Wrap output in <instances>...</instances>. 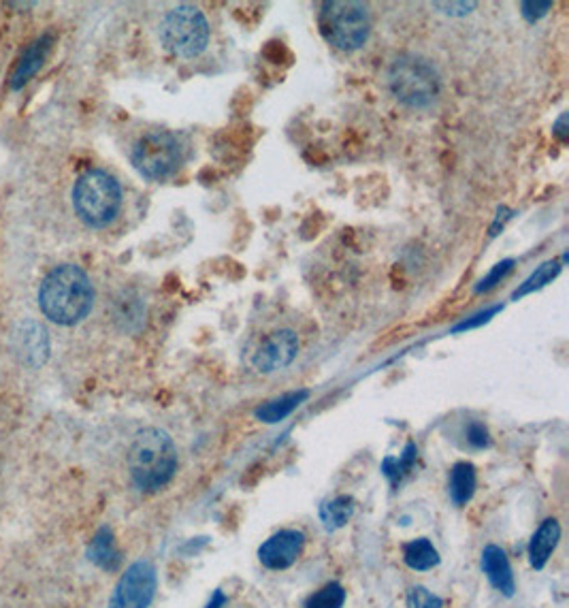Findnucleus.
Wrapping results in <instances>:
<instances>
[{
  "label": "nucleus",
  "instance_id": "obj_15",
  "mask_svg": "<svg viewBox=\"0 0 569 608\" xmlns=\"http://www.w3.org/2000/svg\"><path fill=\"white\" fill-rule=\"evenodd\" d=\"M88 557L90 562L96 564L103 570H118L120 564H122V555L116 547V538H113L109 527H103V530H99V534L94 536L90 549H88Z\"/></svg>",
  "mask_w": 569,
  "mask_h": 608
},
{
  "label": "nucleus",
  "instance_id": "obj_18",
  "mask_svg": "<svg viewBox=\"0 0 569 608\" xmlns=\"http://www.w3.org/2000/svg\"><path fill=\"white\" fill-rule=\"evenodd\" d=\"M476 491V468L471 463H457L450 472V498L457 506L467 504Z\"/></svg>",
  "mask_w": 569,
  "mask_h": 608
},
{
  "label": "nucleus",
  "instance_id": "obj_6",
  "mask_svg": "<svg viewBox=\"0 0 569 608\" xmlns=\"http://www.w3.org/2000/svg\"><path fill=\"white\" fill-rule=\"evenodd\" d=\"M160 41L165 50L180 58H197L209 43V24L194 5H177L160 22Z\"/></svg>",
  "mask_w": 569,
  "mask_h": 608
},
{
  "label": "nucleus",
  "instance_id": "obj_23",
  "mask_svg": "<svg viewBox=\"0 0 569 608\" xmlns=\"http://www.w3.org/2000/svg\"><path fill=\"white\" fill-rule=\"evenodd\" d=\"M467 440H469L471 446H476V448L489 446L491 444L489 429H486L482 423H471L469 429H467Z\"/></svg>",
  "mask_w": 569,
  "mask_h": 608
},
{
  "label": "nucleus",
  "instance_id": "obj_24",
  "mask_svg": "<svg viewBox=\"0 0 569 608\" xmlns=\"http://www.w3.org/2000/svg\"><path fill=\"white\" fill-rule=\"evenodd\" d=\"M523 9H525L523 13L527 15V18L533 20V18H540V15H544L550 9V3H525Z\"/></svg>",
  "mask_w": 569,
  "mask_h": 608
},
{
  "label": "nucleus",
  "instance_id": "obj_10",
  "mask_svg": "<svg viewBox=\"0 0 569 608\" xmlns=\"http://www.w3.org/2000/svg\"><path fill=\"white\" fill-rule=\"evenodd\" d=\"M305 549V534L297 530H282L273 534L258 549L260 564L269 570H286L297 562Z\"/></svg>",
  "mask_w": 569,
  "mask_h": 608
},
{
  "label": "nucleus",
  "instance_id": "obj_16",
  "mask_svg": "<svg viewBox=\"0 0 569 608\" xmlns=\"http://www.w3.org/2000/svg\"><path fill=\"white\" fill-rule=\"evenodd\" d=\"M403 562L408 568L425 572L440 564V553L427 538H416L403 547Z\"/></svg>",
  "mask_w": 569,
  "mask_h": 608
},
{
  "label": "nucleus",
  "instance_id": "obj_19",
  "mask_svg": "<svg viewBox=\"0 0 569 608\" xmlns=\"http://www.w3.org/2000/svg\"><path fill=\"white\" fill-rule=\"evenodd\" d=\"M354 512V502L352 498H348V495H339V498L322 504L320 508V519L324 523V527H327L329 532L333 530H339V527H344Z\"/></svg>",
  "mask_w": 569,
  "mask_h": 608
},
{
  "label": "nucleus",
  "instance_id": "obj_3",
  "mask_svg": "<svg viewBox=\"0 0 569 608\" xmlns=\"http://www.w3.org/2000/svg\"><path fill=\"white\" fill-rule=\"evenodd\" d=\"M388 88L395 99L410 109H429L442 92V79L427 58L399 56L388 69Z\"/></svg>",
  "mask_w": 569,
  "mask_h": 608
},
{
  "label": "nucleus",
  "instance_id": "obj_7",
  "mask_svg": "<svg viewBox=\"0 0 569 608\" xmlns=\"http://www.w3.org/2000/svg\"><path fill=\"white\" fill-rule=\"evenodd\" d=\"M182 163V146L173 133L152 131L133 148V165L148 180H167Z\"/></svg>",
  "mask_w": 569,
  "mask_h": 608
},
{
  "label": "nucleus",
  "instance_id": "obj_20",
  "mask_svg": "<svg viewBox=\"0 0 569 608\" xmlns=\"http://www.w3.org/2000/svg\"><path fill=\"white\" fill-rule=\"evenodd\" d=\"M414 463H416V446H414V444H408V448H405L403 455H401L399 459L388 457V459L384 461L382 472L388 476L390 483L399 485V483H401V478H403L405 474H408V472H412Z\"/></svg>",
  "mask_w": 569,
  "mask_h": 608
},
{
  "label": "nucleus",
  "instance_id": "obj_13",
  "mask_svg": "<svg viewBox=\"0 0 569 608\" xmlns=\"http://www.w3.org/2000/svg\"><path fill=\"white\" fill-rule=\"evenodd\" d=\"M561 540V525L557 519H546L540 527L538 532L533 534L531 542H529V559H531V566L535 570H542L548 559L552 555V551L557 549V544Z\"/></svg>",
  "mask_w": 569,
  "mask_h": 608
},
{
  "label": "nucleus",
  "instance_id": "obj_14",
  "mask_svg": "<svg viewBox=\"0 0 569 608\" xmlns=\"http://www.w3.org/2000/svg\"><path fill=\"white\" fill-rule=\"evenodd\" d=\"M47 350H50V342L41 325L24 323L18 329V352L30 365H41L47 359Z\"/></svg>",
  "mask_w": 569,
  "mask_h": 608
},
{
  "label": "nucleus",
  "instance_id": "obj_17",
  "mask_svg": "<svg viewBox=\"0 0 569 608\" xmlns=\"http://www.w3.org/2000/svg\"><path fill=\"white\" fill-rule=\"evenodd\" d=\"M307 391H297V393H286L278 399H271V402H267L265 406H260L256 410V419L263 421V423H280L284 421L288 414L295 412L299 408V404L303 402V399H307Z\"/></svg>",
  "mask_w": 569,
  "mask_h": 608
},
{
  "label": "nucleus",
  "instance_id": "obj_4",
  "mask_svg": "<svg viewBox=\"0 0 569 608\" xmlns=\"http://www.w3.org/2000/svg\"><path fill=\"white\" fill-rule=\"evenodd\" d=\"M73 205L77 216L90 227H107L120 214L122 188L107 171H86L73 188Z\"/></svg>",
  "mask_w": 569,
  "mask_h": 608
},
{
  "label": "nucleus",
  "instance_id": "obj_1",
  "mask_svg": "<svg viewBox=\"0 0 569 608\" xmlns=\"http://www.w3.org/2000/svg\"><path fill=\"white\" fill-rule=\"evenodd\" d=\"M39 306L56 325H77L94 306V288L88 274L77 265H58L39 288Z\"/></svg>",
  "mask_w": 569,
  "mask_h": 608
},
{
  "label": "nucleus",
  "instance_id": "obj_22",
  "mask_svg": "<svg viewBox=\"0 0 569 608\" xmlns=\"http://www.w3.org/2000/svg\"><path fill=\"white\" fill-rule=\"evenodd\" d=\"M410 608H446V602L425 587H412L408 594Z\"/></svg>",
  "mask_w": 569,
  "mask_h": 608
},
{
  "label": "nucleus",
  "instance_id": "obj_25",
  "mask_svg": "<svg viewBox=\"0 0 569 608\" xmlns=\"http://www.w3.org/2000/svg\"><path fill=\"white\" fill-rule=\"evenodd\" d=\"M437 9H448L446 13H452V15H465V13H469L471 9L476 7V3H459V5H442V3H437L435 5Z\"/></svg>",
  "mask_w": 569,
  "mask_h": 608
},
{
  "label": "nucleus",
  "instance_id": "obj_5",
  "mask_svg": "<svg viewBox=\"0 0 569 608\" xmlns=\"http://www.w3.org/2000/svg\"><path fill=\"white\" fill-rule=\"evenodd\" d=\"M318 26L322 37L341 52H354L365 45L371 32L369 11L361 3L352 0H335V3H324Z\"/></svg>",
  "mask_w": 569,
  "mask_h": 608
},
{
  "label": "nucleus",
  "instance_id": "obj_2",
  "mask_svg": "<svg viewBox=\"0 0 569 608\" xmlns=\"http://www.w3.org/2000/svg\"><path fill=\"white\" fill-rule=\"evenodd\" d=\"M177 470V448L167 431L148 427L135 436L128 451V472L141 491H158Z\"/></svg>",
  "mask_w": 569,
  "mask_h": 608
},
{
  "label": "nucleus",
  "instance_id": "obj_11",
  "mask_svg": "<svg viewBox=\"0 0 569 608\" xmlns=\"http://www.w3.org/2000/svg\"><path fill=\"white\" fill-rule=\"evenodd\" d=\"M482 570L486 574V579L491 581V585L501 591L506 598H512L516 591V583H514V574H512V566L508 562V555L503 549L495 547V544H489L482 551Z\"/></svg>",
  "mask_w": 569,
  "mask_h": 608
},
{
  "label": "nucleus",
  "instance_id": "obj_26",
  "mask_svg": "<svg viewBox=\"0 0 569 608\" xmlns=\"http://www.w3.org/2000/svg\"><path fill=\"white\" fill-rule=\"evenodd\" d=\"M224 602H226V598H224L222 591H216L214 598L209 600V604H207L205 608H222V606H224Z\"/></svg>",
  "mask_w": 569,
  "mask_h": 608
},
{
  "label": "nucleus",
  "instance_id": "obj_12",
  "mask_svg": "<svg viewBox=\"0 0 569 608\" xmlns=\"http://www.w3.org/2000/svg\"><path fill=\"white\" fill-rule=\"evenodd\" d=\"M52 50V35H43L39 37L35 43H30L24 54L20 56L18 64H15V69L11 73V88L20 90L24 88L32 77L39 73V69L43 67V62Z\"/></svg>",
  "mask_w": 569,
  "mask_h": 608
},
{
  "label": "nucleus",
  "instance_id": "obj_9",
  "mask_svg": "<svg viewBox=\"0 0 569 608\" xmlns=\"http://www.w3.org/2000/svg\"><path fill=\"white\" fill-rule=\"evenodd\" d=\"M297 352H299V338L295 331L292 329L273 331L256 348L252 365L263 374L280 372L297 359Z\"/></svg>",
  "mask_w": 569,
  "mask_h": 608
},
{
  "label": "nucleus",
  "instance_id": "obj_8",
  "mask_svg": "<svg viewBox=\"0 0 569 608\" xmlns=\"http://www.w3.org/2000/svg\"><path fill=\"white\" fill-rule=\"evenodd\" d=\"M156 587V568L148 559H139L122 574L109 600V608H150Z\"/></svg>",
  "mask_w": 569,
  "mask_h": 608
},
{
  "label": "nucleus",
  "instance_id": "obj_21",
  "mask_svg": "<svg viewBox=\"0 0 569 608\" xmlns=\"http://www.w3.org/2000/svg\"><path fill=\"white\" fill-rule=\"evenodd\" d=\"M346 602V589L339 583L324 585L320 591H316L310 600L305 602V608H341Z\"/></svg>",
  "mask_w": 569,
  "mask_h": 608
}]
</instances>
